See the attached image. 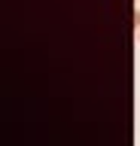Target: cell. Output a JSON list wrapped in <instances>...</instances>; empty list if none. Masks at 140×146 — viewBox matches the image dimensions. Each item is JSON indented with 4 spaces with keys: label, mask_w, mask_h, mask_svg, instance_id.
I'll use <instances>...</instances> for the list:
<instances>
[{
    "label": "cell",
    "mask_w": 140,
    "mask_h": 146,
    "mask_svg": "<svg viewBox=\"0 0 140 146\" xmlns=\"http://www.w3.org/2000/svg\"><path fill=\"white\" fill-rule=\"evenodd\" d=\"M134 27L140 31V9H134Z\"/></svg>",
    "instance_id": "cell-1"
},
{
    "label": "cell",
    "mask_w": 140,
    "mask_h": 146,
    "mask_svg": "<svg viewBox=\"0 0 140 146\" xmlns=\"http://www.w3.org/2000/svg\"><path fill=\"white\" fill-rule=\"evenodd\" d=\"M137 43H140V31H137Z\"/></svg>",
    "instance_id": "cell-2"
}]
</instances>
